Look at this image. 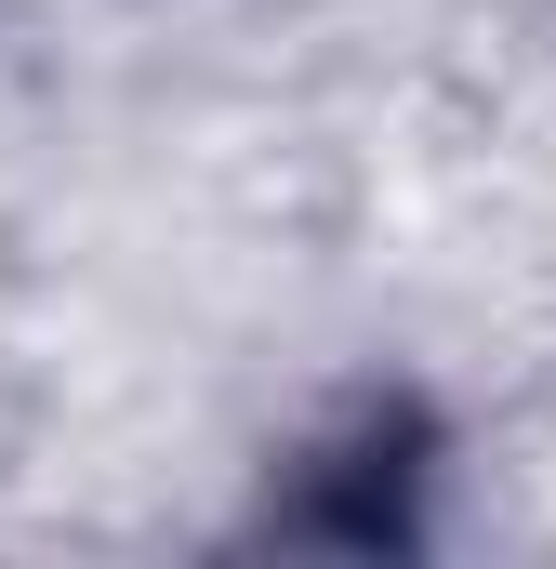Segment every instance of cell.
I'll list each match as a JSON object with an SVG mask.
<instances>
[{
    "label": "cell",
    "instance_id": "1",
    "mask_svg": "<svg viewBox=\"0 0 556 569\" xmlns=\"http://www.w3.org/2000/svg\"><path fill=\"white\" fill-rule=\"evenodd\" d=\"M411 490H424V425L411 411H371L345 450H318V503H305L291 530L385 557V543H411Z\"/></svg>",
    "mask_w": 556,
    "mask_h": 569
}]
</instances>
